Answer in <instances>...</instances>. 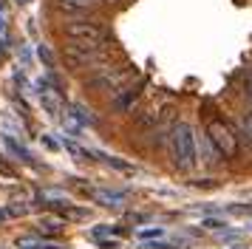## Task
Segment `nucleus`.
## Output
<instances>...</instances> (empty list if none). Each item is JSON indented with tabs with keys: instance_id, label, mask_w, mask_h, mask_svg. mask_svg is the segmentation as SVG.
<instances>
[{
	"instance_id": "nucleus-13",
	"label": "nucleus",
	"mask_w": 252,
	"mask_h": 249,
	"mask_svg": "<svg viewBox=\"0 0 252 249\" xmlns=\"http://www.w3.org/2000/svg\"><path fill=\"white\" fill-rule=\"evenodd\" d=\"M241 133H244V139L252 145V111L241 113Z\"/></svg>"
},
{
	"instance_id": "nucleus-24",
	"label": "nucleus",
	"mask_w": 252,
	"mask_h": 249,
	"mask_svg": "<svg viewBox=\"0 0 252 249\" xmlns=\"http://www.w3.org/2000/svg\"><path fill=\"white\" fill-rule=\"evenodd\" d=\"M34 249H63V247H57V244H46V247H34Z\"/></svg>"
},
{
	"instance_id": "nucleus-15",
	"label": "nucleus",
	"mask_w": 252,
	"mask_h": 249,
	"mask_svg": "<svg viewBox=\"0 0 252 249\" xmlns=\"http://www.w3.org/2000/svg\"><path fill=\"white\" fill-rule=\"evenodd\" d=\"M241 88H244V96H247L250 105H252V71H244V74H241Z\"/></svg>"
},
{
	"instance_id": "nucleus-17",
	"label": "nucleus",
	"mask_w": 252,
	"mask_h": 249,
	"mask_svg": "<svg viewBox=\"0 0 252 249\" xmlns=\"http://www.w3.org/2000/svg\"><path fill=\"white\" fill-rule=\"evenodd\" d=\"M29 210H32L29 204H12V207L6 210V215H12V218H20V215H26Z\"/></svg>"
},
{
	"instance_id": "nucleus-16",
	"label": "nucleus",
	"mask_w": 252,
	"mask_h": 249,
	"mask_svg": "<svg viewBox=\"0 0 252 249\" xmlns=\"http://www.w3.org/2000/svg\"><path fill=\"white\" fill-rule=\"evenodd\" d=\"M105 161V164H111V167H116V170H125V173H133V167L127 164V161H119V158H114V156H99Z\"/></svg>"
},
{
	"instance_id": "nucleus-3",
	"label": "nucleus",
	"mask_w": 252,
	"mask_h": 249,
	"mask_svg": "<svg viewBox=\"0 0 252 249\" xmlns=\"http://www.w3.org/2000/svg\"><path fill=\"white\" fill-rule=\"evenodd\" d=\"M130 79H133L130 68L102 65V68H96L91 77H85V88L94 91V93H119Z\"/></svg>"
},
{
	"instance_id": "nucleus-9",
	"label": "nucleus",
	"mask_w": 252,
	"mask_h": 249,
	"mask_svg": "<svg viewBox=\"0 0 252 249\" xmlns=\"http://www.w3.org/2000/svg\"><path fill=\"white\" fill-rule=\"evenodd\" d=\"M3 145H6V150H9V153H12L17 161H26V164H32V153H29V150H26V147L20 145V142H17L12 133H3Z\"/></svg>"
},
{
	"instance_id": "nucleus-7",
	"label": "nucleus",
	"mask_w": 252,
	"mask_h": 249,
	"mask_svg": "<svg viewBox=\"0 0 252 249\" xmlns=\"http://www.w3.org/2000/svg\"><path fill=\"white\" fill-rule=\"evenodd\" d=\"M99 0H54V6H57L63 14H71L74 20H80V17H88L91 9L96 6Z\"/></svg>"
},
{
	"instance_id": "nucleus-23",
	"label": "nucleus",
	"mask_w": 252,
	"mask_h": 249,
	"mask_svg": "<svg viewBox=\"0 0 252 249\" xmlns=\"http://www.w3.org/2000/svg\"><path fill=\"white\" fill-rule=\"evenodd\" d=\"M161 235V229H142L139 232V238H159Z\"/></svg>"
},
{
	"instance_id": "nucleus-6",
	"label": "nucleus",
	"mask_w": 252,
	"mask_h": 249,
	"mask_svg": "<svg viewBox=\"0 0 252 249\" xmlns=\"http://www.w3.org/2000/svg\"><path fill=\"white\" fill-rule=\"evenodd\" d=\"M37 99L43 105V111L48 116H60V113L65 111V99H63V91H54L48 85V79L43 82H37Z\"/></svg>"
},
{
	"instance_id": "nucleus-18",
	"label": "nucleus",
	"mask_w": 252,
	"mask_h": 249,
	"mask_svg": "<svg viewBox=\"0 0 252 249\" xmlns=\"http://www.w3.org/2000/svg\"><path fill=\"white\" fill-rule=\"evenodd\" d=\"M65 147H68V150H71L77 158H82V161H88V158H91V153H88V150H82V147L74 145V142H65Z\"/></svg>"
},
{
	"instance_id": "nucleus-2",
	"label": "nucleus",
	"mask_w": 252,
	"mask_h": 249,
	"mask_svg": "<svg viewBox=\"0 0 252 249\" xmlns=\"http://www.w3.org/2000/svg\"><path fill=\"white\" fill-rule=\"evenodd\" d=\"M63 31L71 43H82V45H91V48H105L111 45V34L105 26L88 20V17H80V20H68L63 26Z\"/></svg>"
},
{
	"instance_id": "nucleus-22",
	"label": "nucleus",
	"mask_w": 252,
	"mask_h": 249,
	"mask_svg": "<svg viewBox=\"0 0 252 249\" xmlns=\"http://www.w3.org/2000/svg\"><path fill=\"white\" fill-rule=\"evenodd\" d=\"M43 145H46L48 150H60V142H54L51 136H43Z\"/></svg>"
},
{
	"instance_id": "nucleus-8",
	"label": "nucleus",
	"mask_w": 252,
	"mask_h": 249,
	"mask_svg": "<svg viewBox=\"0 0 252 249\" xmlns=\"http://www.w3.org/2000/svg\"><path fill=\"white\" fill-rule=\"evenodd\" d=\"M139 91H142V85H133V88L119 91V93L114 96V102H111L114 113H127V111H130V108H133V102L139 99Z\"/></svg>"
},
{
	"instance_id": "nucleus-1",
	"label": "nucleus",
	"mask_w": 252,
	"mask_h": 249,
	"mask_svg": "<svg viewBox=\"0 0 252 249\" xmlns=\"http://www.w3.org/2000/svg\"><path fill=\"white\" fill-rule=\"evenodd\" d=\"M63 60H65V65L71 71H82V68H96L108 65V60H111V51H108V45L105 48H91V45H82V43H65L63 45Z\"/></svg>"
},
{
	"instance_id": "nucleus-25",
	"label": "nucleus",
	"mask_w": 252,
	"mask_h": 249,
	"mask_svg": "<svg viewBox=\"0 0 252 249\" xmlns=\"http://www.w3.org/2000/svg\"><path fill=\"white\" fill-rule=\"evenodd\" d=\"M108 3H122V0H108Z\"/></svg>"
},
{
	"instance_id": "nucleus-4",
	"label": "nucleus",
	"mask_w": 252,
	"mask_h": 249,
	"mask_svg": "<svg viewBox=\"0 0 252 249\" xmlns=\"http://www.w3.org/2000/svg\"><path fill=\"white\" fill-rule=\"evenodd\" d=\"M170 145H173V161L179 170H193L195 167V136L193 127L187 122H179L170 133Z\"/></svg>"
},
{
	"instance_id": "nucleus-26",
	"label": "nucleus",
	"mask_w": 252,
	"mask_h": 249,
	"mask_svg": "<svg viewBox=\"0 0 252 249\" xmlns=\"http://www.w3.org/2000/svg\"><path fill=\"white\" fill-rule=\"evenodd\" d=\"M17 3H29V0H17Z\"/></svg>"
},
{
	"instance_id": "nucleus-21",
	"label": "nucleus",
	"mask_w": 252,
	"mask_h": 249,
	"mask_svg": "<svg viewBox=\"0 0 252 249\" xmlns=\"http://www.w3.org/2000/svg\"><path fill=\"white\" fill-rule=\"evenodd\" d=\"M204 226H207V229H216V232H221V229H224V221H213V218H210V221H204Z\"/></svg>"
},
{
	"instance_id": "nucleus-14",
	"label": "nucleus",
	"mask_w": 252,
	"mask_h": 249,
	"mask_svg": "<svg viewBox=\"0 0 252 249\" xmlns=\"http://www.w3.org/2000/svg\"><path fill=\"white\" fill-rule=\"evenodd\" d=\"M37 57L43 60V65H46V68H54V54H51V48H48V45H37Z\"/></svg>"
},
{
	"instance_id": "nucleus-19",
	"label": "nucleus",
	"mask_w": 252,
	"mask_h": 249,
	"mask_svg": "<svg viewBox=\"0 0 252 249\" xmlns=\"http://www.w3.org/2000/svg\"><path fill=\"white\" fill-rule=\"evenodd\" d=\"M148 249H182V244L179 241H153Z\"/></svg>"
},
{
	"instance_id": "nucleus-5",
	"label": "nucleus",
	"mask_w": 252,
	"mask_h": 249,
	"mask_svg": "<svg viewBox=\"0 0 252 249\" xmlns=\"http://www.w3.org/2000/svg\"><path fill=\"white\" fill-rule=\"evenodd\" d=\"M207 139L224 158H238V136H235V130L229 124H224L216 116L213 119L207 116Z\"/></svg>"
},
{
	"instance_id": "nucleus-11",
	"label": "nucleus",
	"mask_w": 252,
	"mask_h": 249,
	"mask_svg": "<svg viewBox=\"0 0 252 249\" xmlns=\"http://www.w3.org/2000/svg\"><path fill=\"white\" fill-rule=\"evenodd\" d=\"M91 198H96L105 207H122L125 204V195L122 192H108V190H91Z\"/></svg>"
},
{
	"instance_id": "nucleus-20",
	"label": "nucleus",
	"mask_w": 252,
	"mask_h": 249,
	"mask_svg": "<svg viewBox=\"0 0 252 249\" xmlns=\"http://www.w3.org/2000/svg\"><path fill=\"white\" fill-rule=\"evenodd\" d=\"M0 176H9V179H14V176H17V173H14V167L3 156H0Z\"/></svg>"
},
{
	"instance_id": "nucleus-12",
	"label": "nucleus",
	"mask_w": 252,
	"mask_h": 249,
	"mask_svg": "<svg viewBox=\"0 0 252 249\" xmlns=\"http://www.w3.org/2000/svg\"><path fill=\"white\" fill-rule=\"evenodd\" d=\"M63 229H65V221H63L60 215H46V218H40V232H51V235L57 232L60 235Z\"/></svg>"
},
{
	"instance_id": "nucleus-10",
	"label": "nucleus",
	"mask_w": 252,
	"mask_h": 249,
	"mask_svg": "<svg viewBox=\"0 0 252 249\" xmlns=\"http://www.w3.org/2000/svg\"><path fill=\"white\" fill-rule=\"evenodd\" d=\"M57 215L63 221H85V218H91V213L85 207H71V204H57Z\"/></svg>"
}]
</instances>
